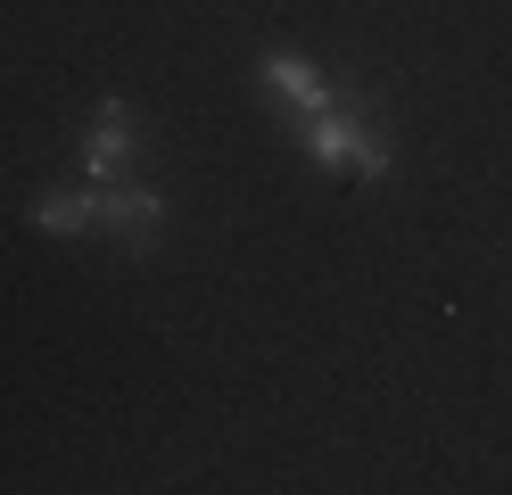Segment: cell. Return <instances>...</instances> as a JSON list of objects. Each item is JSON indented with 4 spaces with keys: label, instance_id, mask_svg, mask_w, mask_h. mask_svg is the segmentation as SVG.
Returning a JSON list of instances; mask_svg holds the SVG:
<instances>
[{
    "label": "cell",
    "instance_id": "obj_2",
    "mask_svg": "<svg viewBox=\"0 0 512 495\" xmlns=\"http://www.w3.org/2000/svg\"><path fill=\"white\" fill-rule=\"evenodd\" d=\"M256 91H265L290 124H306V116L339 108V83H331L314 58H298V50H265V58H256Z\"/></svg>",
    "mask_w": 512,
    "mask_h": 495
},
{
    "label": "cell",
    "instance_id": "obj_5",
    "mask_svg": "<svg viewBox=\"0 0 512 495\" xmlns=\"http://www.w3.org/2000/svg\"><path fill=\"white\" fill-rule=\"evenodd\" d=\"M25 223L50 231V240H83V231H100V190H34Z\"/></svg>",
    "mask_w": 512,
    "mask_h": 495
},
{
    "label": "cell",
    "instance_id": "obj_1",
    "mask_svg": "<svg viewBox=\"0 0 512 495\" xmlns=\"http://www.w3.org/2000/svg\"><path fill=\"white\" fill-rule=\"evenodd\" d=\"M298 149H306L314 174H356V182H389V174H397V141L356 108V99L306 116V124H298Z\"/></svg>",
    "mask_w": 512,
    "mask_h": 495
},
{
    "label": "cell",
    "instance_id": "obj_3",
    "mask_svg": "<svg viewBox=\"0 0 512 495\" xmlns=\"http://www.w3.org/2000/svg\"><path fill=\"white\" fill-rule=\"evenodd\" d=\"M100 231L116 248L149 256L157 240H166V190H149V182H100Z\"/></svg>",
    "mask_w": 512,
    "mask_h": 495
},
{
    "label": "cell",
    "instance_id": "obj_4",
    "mask_svg": "<svg viewBox=\"0 0 512 495\" xmlns=\"http://www.w3.org/2000/svg\"><path fill=\"white\" fill-rule=\"evenodd\" d=\"M83 174H91V190H100V182H124V174H133V157H141V116L133 108H124V99H100V116H91L83 124Z\"/></svg>",
    "mask_w": 512,
    "mask_h": 495
}]
</instances>
